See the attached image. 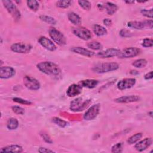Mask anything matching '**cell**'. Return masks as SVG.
Here are the masks:
<instances>
[{"label": "cell", "instance_id": "obj_1", "mask_svg": "<svg viewBox=\"0 0 153 153\" xmlns=\"http://www.w3.org/2000/svg\"><path fill=\"white\" fill-rule=\"evenodd\" d=\"M36 66L41 72L49 75H58L61 72L59 66L51 62H42L38 63Z\"/></svg>", "mask_w": 153, "mask_h": 153}, {"label": "cell", "instance_id": "obj_2", "mask_svg": "<svg viewBox=\"0 0 153 153\" xmlns=\"http://www.w3.org/2000/svg\"><path fill=\"white\" fill-rule=\"evenodd\" d=\"M119 68V65L115 62H108V63H102L96 64L92 70L99 74L108 72L118 69Z\"/></svg>", "mask_w": 153, "mask_h": 153}, {"label": "cell", "instance_id": "obj_3", "mask_svg": "<svg viewBox=\"0 0 153 153\" xmlns=\"http://www.w3.org/2000/svg\"><path fill=\"white\" fill-rule=\"evenodd\" d=\"M91 100H83L81 97H78L72 100L70 103V109L74 112L83 111L90 104Z\"/></svg>", "mask_w": 153, "mask_h": 153}, {"label": "cell", "instance_id": "obj_4", "mask_svg": "<svg viewBox=\"0 0 153 153\" xmlns=\"http://www.w3.org/2000/svg\"><path fill=\"white\" fill-rule=\"evenodd\" d=\"M49 35L51 38L59 45H64L66 44V39L63 34L59 30L53 27H51L48 30Z\"/></svg>", "mask_w": 153, "mask_h": 153}, {"label": "cell", "instance_id": "obj_5", "mask_svg": "<svg viewBox=\"0 0 153 153\" xmlns=\"http://www.w3.org/2000/svg\"><path fill=\"white\" fill-rule=\"evenodd\" d=\"M4 7L6 8L7 11L11 14V16L13 17V19L16 21H18L21 17L20 12L15 5V4L11 1L9 0H5L2 1Z\"/></svg>", "mask_w": 153, "mask_h": 153}, {"label": "cell", "instance_id": "obj_6", "mask_svg": "<svg viewBox=\"0 0 153 153\" xmlns=\"http://www.w3.org/2000/svg\"><path fill=\"white\" fill-rule=\"evenodd\" d=\"M72 32L75 35L85 41L89 40L92 37V34L90 30L84 27L73 28Z\"/></svg>", "mask_w": 153, "mask_h": 153}, {"label": "cell", "instance_id": "obj_7", "mask_svg": "<svg viewBox=\"0 0 153 153\" xmlns=\"http://www.w3.org/2000/svg\"><path fill=\"white\" fill-rule=\"evenodd\" d=\"M140 53V50L137 47H127L120 51L118 56L119 58H131L139 55Z\"/></svg>", "mask_w": 153, "mask_h": 153}, {"label": "cell", "instance_id": "obj_8", "mask_svg": "<svg viewBox=\"0 0 153 153\" xmlns=\"http://www.w3.org/2000/svg\"><path fill=\"white\" fill-rule=\"evenodd\" d=\"M32 47L30 44L22 43V42H17L12 44L11 45V50L17 53H29Z\"/></svg>", "mask_w": 153, "mask_h": 153}, {"label": "cell", "instance_id": "obj_9", "mask_svg": "<svg viewBox=\"0 0 153 153\" xmlns=\"http://www.w3.org/2000/svg\"><path fill=\"white\" fill-rule=\"evenodd\" d=\"M23 84L25 86L31 90H37L40 88L39 81L30 76H25L23 78Z\"/></svg>", "mask_w": 153, "mask_h": 153}, {"label": "cell", "instance_id": "obj_10", "mask_svg": "<svg viewBox=\"0 0 153 153\" xmlns=\"http://www.w3.org/2000/svg\"><path fill=\"white\" fill-rule=\"evenodd\" d=\"M100 105L95 104L91 106L84 114V119L87 121L94 119L99 113Z\"/></svg>", "mask_w": 153, "mask_h": 153}, {"label": "cell", "instance_id": "obj_11", "mask_svg": "<svg viewBox=\"0 0 153 153\" xmlns=\"http://www.w3.org/2000/svg\"><path fill=\"white\" fill-rule=\"evenodd\" d=\"M136 84V79L133 78H124L120 80L117 84V87L120 90L130 88Z\"/></svg>", "mask_w": 153, "mask_h": 153}, {"label": "cell", "instance_id": "obj_12", "mask_svg": "<svg viewBox=\"0 0 153 153\" xmlns=\"http://www.w3.org/2000/svg\"><path fill=\"white\" fill-rule=\"evenodd\" d=\"M38 42L45 49L53 51L57 49L56 45L48 38H46L45 36H41L38 39Z\"/></svg>", "mask_w": 153, "mask_h": 153}, {"label": "cell", "instance_id": "obj_13", "mask_svg": "<svg viewBox=\"0 0 153 153\" xmlns=\"http://www.w3.org/2000/svg\"><path fill=\"white\" fill-rule=\"evenodd\" d=\"M120 52V50L111 48H108L106 50L99 52L96 54V56L100 58H109V57H112L114 56H118Z\"/></svg>", "mask_w": 153, "mask_h": 153}, {"label": "cell", "instance_id": "obj_14", "mask_svg": "<svg viewBox=\"0 0 153 153\" xmlns=\"http://www.w3.org/2000/svg\"><path fill=\"white\" fill-rule=\"evenodd\" d=\"M16 74L14 68L10 66H1L0 68V78L7 79L12 77Z\"/></svg>", "mask_w": 153, "mask_h": 153}, {"label": "cell", "instance_id": "obj_15", "mask_svg": "<svg viewBox=\"0 0 153 153\" xmlns=\"http://www.w3.org/2000/svg\"><path fill=\"white\" fill-rule=\"evenodd\" d=\"M82 91V87L79 84H73L71 85L66 91V94L69 97H74L79 95Z\"/></svg>", "mask_w": 153, "mask_h": 153}, {"label": "cell", "instance_id": "obj_16", "mask_svg": "<svg viewBox=\"0 0 153 153\" xmlns=\"http://www.w3.org/2000/svg\"><path fill=\"white\" fill-rule=\"evenodd\" d=\"M140 100V97L137 95H130V96H125L118 97L114 100L117 103H131L137 102Z\"/></svg>", "mask_w": 153, "mask_h": 153}, {"label": "cell", "instance_id": "obj_17", "mask_svg": "<svg viewBox=\"0 0 153 153\" xmlns=\"http://www.w3.org/2000/svg\"><path fill=\"white\" fill-rule=\"evenodd\" d=\"M71 50L75 53H77L80 55H82V56L89 57L93 56L94 54V52H93L87 48H85L84 47H72L71 48Z\"/></svg>", "mask_w": 153, "mask_h": 153}, {"label": "cell", "instance_id": "obj_18", "mask_svg": "<svg viewBox=\"0 0 153 153\" xmlns=\"http://www.w3.org/2000/svg\"><path fill=\"white\" fill-rule=\"evenodd\" d=\"M152 143V139L151 138H145L143 140L139 142L134 146L135 149L139 152L143 151L149 147Z\"/></svg>", "mask_w": 153, "mask_h": 153}, {"label": "cell", "instance_id": "obj_19", "mask_svg": "<svg viewBox=\"0 0 153 153\" xmlns=\"http://www.w3.org/2000/svg\"><path fill=\"white\" fill-rule=\"evenodd\" d=\"M23 148L19 145H10L3 147L1 149V152H22Z\"/></svg>", "mask_w": 153, "mask_h": 153}, {"label": "cell", "instance_id": "obj_20", "mask_svg": "<svg viewBox=\"0 0 153 153\" xmlns=\"http://www.w3.org/2000/svg\"><path fill=\"white\" fill-rule=\"evenodd\" d=\"M82 87H86L88 88H93L98 84V81L96 79H85L81 81L79 84Z\"/></svg>", "mask_w": 153, "mask_h": 153}, {"label": "cell", "instance_id": "obj_21", "mask_svg": "<svg viewBox=\"0 0 153 153\" xmlns=\"http://www.w3.org/2000/svg\"><path fill=\"white\" fill-rule=\"evenodd\" d=\"M68 18L69 20L75 25H79L81 23V17L74 12L69 13L68 14Z\"/></svg>", "mask_w": 153, "mask_h": 153}, {"label": "cell", "instance_id": "obj_22", "mask_svg": "<svg viewBox=\"0 0 153 153\" xmlns=\"http://www.w3.org/2000/svg\"><path fill=\"white\" fill-rule=\"evenodd\" d=\"M93 30L94 33L98 36H103L107 33V30L105 27L97 24L93 26Z\"/></svg>", "mask_w": 153, "mask_h": 153}, {"label": "cell", "instance_id": "obj_23", "mask_svg": "<svg viewBox=\"0 0 153 153\" xmlns=\"http://www.w3.org/2000/svg\"><path fill=\"white\" fill-rule=\"evenodd\" d=\"M105 7L107 14L109 15L114 14L118 10L117 5L111 2H107L105 4Z\"/></svg>", "mask_w": 153, "mask_h": 153}, {"label": "cell", "instance_id": "obj_24", "mask_svg": "<svg viewBox=\"0 0 153 153\" xmlns=\"http://www.w3.org/2000/svg\"><path fill=\"white\" fill-rule=\"evenodd\" d=\"M127 26L129 27L134 28L136 29H142L145 27L143 21L138 22V21H130L127 23Z\"/></svg>", "mask_w": 153, "mask_h": 153}, {"label": "cell", "instance_id": "obj_25", "mask_svg": "<svg viewBox=\"0 0 153 153\" xmlns=\"http://www.w3.org/2000/svg\"><path fill=\"white\" fill-rule=\"evenodd\" d=\"M19 126V121L16 118H11L8 119L7 123V127L9 130H15Z\"/></svg>", "mask_w": 153, "mask_h": 153}, {"label": "cell", "instance_id": "obj_26", "mask_svg": "<svg viewBox=\"0 0 153 153\" xmlns=\"http://www.w3.org/2000/svg\"><path fill=\"white\" fill-rule=\"evenodd\" d=\"M39 19L42 21H44L50 25H56L57 23V21L54 18L46 15H41L39 16Z\"/></svg>", "mask_w": 153, "mask_h": 153}, {"label": "cell", "instance_id": "obj_27", "mask_svg": "<svg viewBox=\"0 0 153 153\" xmlns=\"http://www.w3.org/2000/svg\"><path fill=\"white\" fill-rule=\"evenodd\" d=\"M27 7L33 11H36L39 8V3L37 1L35 0H29L27 1Z\"/></svg>", "mask_w": 153, "mask_h": 153}, {"label": "cell", "instance_id": "obj_28", "mask_svg": "<svg viewBox=\"0 0 153 153\" xmlns=\"http://www.w3.org/2000/svg\"><path fill=\"white\" fill-rule=\"evenodd\" d=\"M147 65V61L144 59H140L134 61L132 63V65L137 68H144Z\"/></svg>", "mask_w": 153, "mask_h": 153}, {"label": "cell", "instance_id": "obj_29", "mask_svg": "<svg viewBox=\"0 0 153 153\" xmlns=\"http://www.w3.org/2000/svg\"><path fill=\"white\" fill-rule=\"evenodd\" d=\"M142 137V134L141 133H136L135 134L131 136V137H130L128 140H127V143L130 145L133 144L134 143H136V142H137L140 139H141V137Z\"/></svg>", "mask_w": 153, "mask_h": 153}, {"label": "cell", "instance_id": "obj_30", "mask_svg": "<svg viewBox=\"0 0 153 153\" xmlns=\"http://www.w3.org/2000/svg\"><path fill=\"white\" fill-rule=\"evenodd\" d=\"M87 46L89 48L94 50H98L102 48V45L99 42L96 41H93L88 43Z\"/></svg>", "mask_w": 153, "mask_h": 153}, {"label": "cell", "instance_id": "obj_31", "mask_svg": "<svg viewBox=\"0 0 153 153\" xmlns=\"http://www.w3.org/2000/svg\"><path fill=\"white\" fill-rule=\"evenodd\" d=\"M52 121L57 124V126L61 127H66L68 124V123L59 117H53L52 118Z\"/></svg>", "mask_w": 153, "mask_h": 153}, {"label": "cell", "instance_id": "obj_32", "mask_svg": "<svg viewBox=\"0 0 153 153\" xmlns=\"http://www.w3.org/2000/svg\"><path fill=\"white\" fill-rule=\"evenodd\" d=\"M71 1H62V0H60V1H57L56 2V5L57 7H59V8H68V7H69L71 5Z\"/></svg>", "mask_w": 153, "mask_h": 153}, {"label": "cell", "instance_id": "obj_33", "mask_svg": "<svg viewBox=\"0 0 153 153\" xmlns=\"http://www.w3.org/2000/svg\"><path fill=\"white\" fill-rule=\"evenodd\" d=\"M79 6L85 10H89L91 7V4L88 1L79 0L78 1Z\"/></svg>", "mask_w": 153, "mask_h": 153}, {"label": "cell", "instance_id": "obj_34", "mask_svg": "<svg viewBox=\"0 0 153 153\" xmlns=\"http://www.w3.org/2000/svg\"><path fill=\"white\" fill-rule=\"evenodd\" d=\"M123 151V143L121 142L117 143L112 146V152H121Z\"/></svg>", "mask_w": 153, "mask_h": 153}, {"label": "cell", "instance_id": "obj_35", "mask_svg": "<svg viewBox=\"0 0 153 153\" xmlns=\"http://www.w3.org/2000/svg\"><path fill=\"white\" fill-rule=\"evenodd\" d=\"M13 101L15 102H17L18 103H20V104H22V105H31L32 103L31 102L29 101V100H25V99H23L22 98H19V97H14L13 99Z\"/></svg>", "mask_w": 153, "mask_h": 153}, {"label": "cell", "instance_id": "obj_36", "mask_svg": "<svg viewBox=\"0 0 153 153\" xmlns=\"http://www.w3.org/2000/svg\"><path fill=\"white\" fill-rule=\"evenodd\" d=\"M142 46L144 47H151L153 45V41L152 38H146L143 40Z\"/></svg>", "mask_w": 153, "mask_h": 153}, {"label": "cell", "instance_id": "obj_37", "mask_svg": "<svg viewBox=\"0 0 153 153\" xmlns=\"http://www.w3.org/2000/svg\"><path fill=\"white\" fill-rule=\"evenodd\" d=\"M141 14L146 17L152 19V9H149V10H146V9H142L140 11Z\"/></svg>", "mask_w": 153, "mask_h": 153}, {"label": "cell", "instance_id": "obj_38", "mask_svg": "<svg viewBox=\"0 0 153 153\" xmlns=\"http://www.w3.org/2000/svg\"><path fill=\"white\" fill-rule=\"evenodd\" d=\"M12 110L16 114H19V115H23L25 113V110L23 108L18 106H14L12 107Z\"/></svg>", "mask_w": 153, "mask_h": 153}, {"label": "cell", "instance_id": "obj_39", "mask_svg": "<svg viewBox=\"0 0 153 153\" xmlns=\"http://www.w3.org/2000/svg\"><path fill=\"white\" fill-rule=\"evenodd\" d=\"M120 35L122 36V37H124V38H127V37H130L131 36V32L125 29H121L120 32Z\"/></svg>", "mask_w": 153, "mask_h": 153}, {"label": "cell", "instance_id": "obj_40", "mask_svg": "<svg viewBox=\"0 0 153 153\" xmlns=\"http://www.w3.org/2000/svg\"><path fill=\"white\" fill-rule=\"evenodd\" d=\"M41 136H42V137L43 138V139H44L46 142H47V143H53V140H51V139L49 137V136H48L47 134L43 133L41 134Z\"/></svg>", "mask_w": 153, "mask_h": 153}, {"label": "cell", "instance_id": "obj_41", "mask_svg": "<svg viewBox=\"0 0 153 153\" xmlns=\"http://www.w3.org/2000/svg\"><path fill=\"white\" fill-rule=\"evenodd\" d=\"M145 27H148L150 29H152V20H147L143 21Z\"/></svg>", "mask_w": 153, "mask_h": 153}, {"label": "cell", "instance_id": "obj_42", "mask_svg": "<svg viewBox=\"0 0 153 153\" xmlns=\"http://www.w3.org/2000/svg\"><path fill=\"white\" fill-rule=\"evenodd\" d=\"M38 152L40 153H47V152H54L53 150H50L49 149H47L46 148L44 147H40L38 149Z\"/></svg>", "mask_w": 153, "mask_h": 153}, {"label": "cell", "instance_id": "obj_43", "mask_svg": "<svg viewBox=\"0 0 153 153\" xmlns=\"http://www.w3.org/2000/svg\"><path fill=\"white\" fill-rule=\"evenodd\" d=\"M103 24L106 26H110L112 25V20L108 18H106L103 21Z\"/></svg>", "mask_w": 153, "mask_h": 153}, {"label": "cell", "instance_id": "obj_44", "mask_svg": "<svg viewBox=\"0 0 153 153\" xmlns=\"http://www.w3.org/2000/svg\"><path fill=\"white\" fill-rule=\"evenodd\" d=\"M145 79H151L152 78V71H150L149 72H148L147 74H146L145 75V76H144Z\"/></svg>", "mask_w": 153, "mask_h": 153}, {"label": "cell", "instance_id": "obj_45", "mask_svg": "<svg viewBox=\"0 0 153 153\" xmlns=\"http://www.w3.org/2000/svg\"><path fill=\"white\" fill-rule=\"evenodd\" d=\"M130 74H132V75H136V74H138L139 72L137 71H135V70H131L130 71Z\"/></svg>", "mask_w": 153, "mask_h": 153}, {"label": "cell", "instance_id": "obj_46", "mask_svg": "<svg viewBox=\"0 0 153 153\" xmlns=\"http://www.w3.org/2000/svg\"><path fill=\"white\" fill-rule=\"evenodd\" d=\"M126 3H127V4H133L134 3V1H125Z\"/></svg>", "mask_w": 153, "mask_h": 153}, {"label": "cell", "instance_id": "obj_47", "mask_svg": "<svg viewBox=\"0 0 153 153\" xmlns=\"http://www.w3.org/2000/svg\"><path fill=\"white\" fill-rule=\"evenodd\" d=\"M97 7H98L100 9V10H102L103 8V6H102V5H101V4H98V5H97Z\"/></svg>", "mask_w": 153, "mask_h": 153}, {"label": "cell", "instance_id": "obj_48", "mask_svg": "<svg viewBox=\"0 0 153 153\" xmlns=\"http://www.w3.org/2000/svg\"><path fill=\"white\" fill-rule=\"evenodd\" d=\"M149 114H150V116H151V117H152V112H149Z\"/></svg>", "mask_w": 153, "mask_h": 153}]
</instances>
